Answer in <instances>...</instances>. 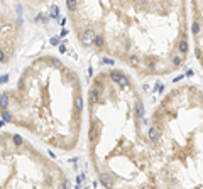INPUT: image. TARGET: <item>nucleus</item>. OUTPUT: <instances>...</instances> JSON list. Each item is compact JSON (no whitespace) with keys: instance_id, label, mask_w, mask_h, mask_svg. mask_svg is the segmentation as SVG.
Masks as SVG:
<instances>
[{"instance_id":"nucleus-5","label":"nucleus","mask_w":203,"mask_h":189,"mask_svg":"<svg viewBox=\"0 0 203 189\" xmlns=\"http://www.w3.org/2000/svg\"><path fill=\"white\" fill-rule=\"evenodd\" d=\"M0 189H69L66 174L17 134H0Z\"/></svg>"},{"instance_id":"nucleus-6","label":"nucleus","mask_w":203,"mask_h":189,"mask_svg":"<svg viewBox=\"0 0 203 189\" xmlns=\"http://www.w3.org/2000/svg\"><path fill=\"white\" fill-rule=\"evenodd\" d=\"M190 10V30L193 39V51L203 68V2L188 4Z\"/></svg>"},{"instance_id":"nucleus-2","label":"nucleus","mask_w":203,"mask_h":189,"mask_svg":"<svg viewBox=\"0 0 203 189\" xmlns=\"http://www.w3.org/2000/svg\"><path fill=\"white\" fill-rule=\"evenodd\" d=\"M87 149L105 189H159L142 91L122 69L95 74L85 102Z\"/></svg>"},{"instance_id":"nucleus-1","label":"nucleus","mask_w":203,"mask_h":189,"mask_svg":"<svg viewBox=\"0 0 203 189\" xmlns=\"http://www.w3.org/2000/svg\"><path fill=\"white\" fill-rule=\"evenodd\" d=\"M76 41L141 76H166L190 52V10L185 2H68Z\"/></svg>"},{"instance_id":"nucleus-4","label":"nucleus","mask_w":203,"mask_h":189,"mask_svg":"<svg viewBox=\"0 0 203 189\" xmlns=\"http://www.w3.org/2000/svg\"><path fill=\"white\" fill-rule=\"evenodd\" d=\"M159 189H203V90L171 88L149 115Z\"/></svg>"},{"instance_id":"nucleus-3","label":"nucleus","mask_w":203,"mask_h":189,"mask_svg":"<svg viewBox=\"0 0 203 189\" xmlns=\"http://www.w3.org/2000/svg\"><path fill=\"white\" fill-rule=\"evenodd\" d=\"M0 115L51 149L71 152L80 142L85 115L80 74L54 54L37 56L0 94Z\"/></svg>"}]
</instances>
